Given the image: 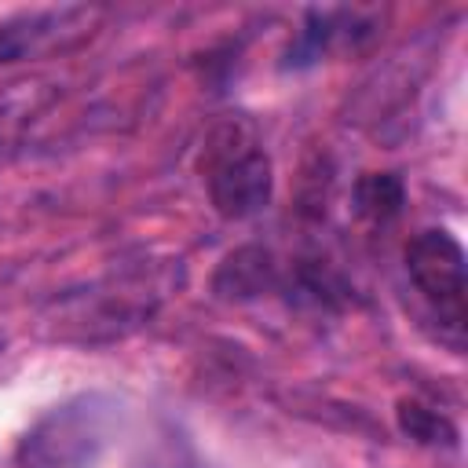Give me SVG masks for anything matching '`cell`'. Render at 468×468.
<instances>
[{
  "label": "cell",
  "mask_w": 468,
  "mask_h": 468,
  "mask_svg": "<svg viewBox=\"0 0 468 468\" xmlns=\"http://www.w3.org/2000/svg\"><path fill=\"white\" fill-rule=\"evenodd\" d=\"M351 208L369 227H388L406 208V183L395 172H362L351 186Z\"/></svg>",
  "instance_id": "obj_7"
},
{
  "label": "cell",
  "mask_w": 468,
  "mask_h": 468,
  "mask_svg": "<svg viewBox=\"0 0 468 468\" xmlns=\"http://www.w3.org/2000/svg\"><path fill=\"white\" fill-rule=\"evenodd\" d=\"M406 274L413 289L424 296L431 314L450 329L453 347H461L468 322V278H464V249L446 227H424L406 241Z\"/></svg>",
  "instance_id": "obj_3"
},
{
  "label": "cell",
  "mask_w": 468,
  "mask_h": 468,
  "mask_svg": "<svg viewBox=\"0 0 468 468\" xmlns=\"http://www.w3.org/2000/svg\"><path fill=\"white\" fill-rule=\"evenodd\" d=\"M80 11H37V15H22L11 22H0V62H18L37 55L40 48H48L69 18H77Z\"/></svg>",
  "instance_id": "obj_6"
},
{
  "label": "cell",
  "mask_w": 468,
  "mask_h": 468,
  "mask_svg": "<svg viewBox=\"0 0 468 468\" xmlns=\"http://www.w3.org/2000/svg\"><path fill=\"white\" fill-rule=\"evenodd\" d=\"M201 186L223 219L260 216L274 197V165L256 128L241 117L212 124L197 157Z\"/></svg>",
  "instance_id": "obj_1"
},
{
  "label": "cell",
  "mask_w": 468,
  "mask_h": 468,
  "mask_svg": "<svg viewBox=\"0 0 468 468\" xmlns=\"http://www.w3.org/2000/svg\"><path fill=\"white\" fill-rule=\"evenodd\" d=\"M117 431V402L88 391L51 406L15 450L18 468H99Z\"/></svg>",
  "instance_id": "obj_2"
},
{
  "label": "cell",
  "mask_w": 468,
  "mask_h": 468,
  "mask_svg": "<svg viewBox=\"0 0 468 468\" xmlns=\"http://www.w3.org/2000/svg\"><path fill=\"white\" fill-rule=\"evenodd\" d=\"M340 18H344L340 11H307L303 29L296 33V40L285 51V66H296V69L300 66H311L325 51H333L340 40H347L351 33H358V29H344Z\"/></svg>",
  "instance_id": "obj_8"
},
{
  "label": "cell",
  "mask_w": 468,
  "mask_h": 468,
  "mask_svg": "<svg viewBox=\"0 0 468 468\" xmlns=\"http://www.w3.org/2000/svg\"><path fill=\"white\" fill-rule=\"evenodd\" d=\"M278 292H285L289 303L300 307H318V311H336L347 303L351 285L340 278V271L329 260L318 256H300L289 263V271H282Z\"/></svg>",
  "instance_id": "obj_5"
},
{
  "label": "cell",
  "mask_w": 468,
  "mask_h": 468,
  "mask_svg": "<svg viewBox=\"0 0 468 468\" xmlns=\"http://www.w3.org/2000/svg\"><path fill=\"white\" fill-rule=\"evenodd\" d=\"M395 420H399L402 435H410L413 442H424V446H457V428L450 424V417L439 413L435 406L420 402V399H399Z\"/></svg>",
  "instance_id": "obj_9"
},
{
  "label": "cell",
  "mask_w": 468,
  "mask_h": 468,
  "mask_svg": "<svg viewBox=\"0 0 468 468\" xmlns=\"http://www.w3.org/2000/svg\"><path fill=\"white\" fill-rule=\"evenodd\" d=\"M278 282H282V263L263 245H241V249L227 252L212 274V289L223 300L267 296V292H278Z\"/></svg>",
  "instance_id": "obj_4"
}]
</instances>
